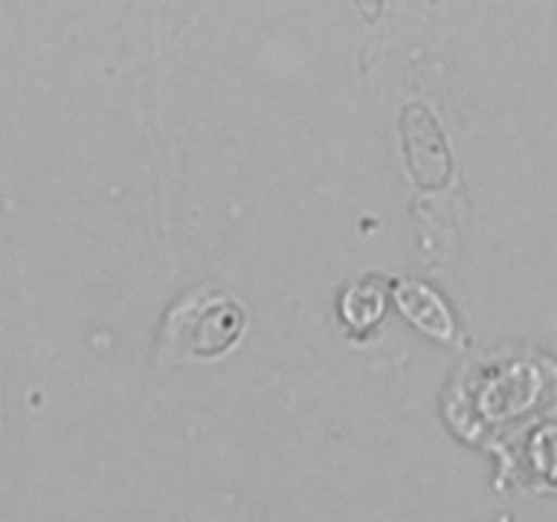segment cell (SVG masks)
Masks as SVG:
<instances>
[{"mask_svg":"<svg viewBox=\"0 0 557 522\" xmlns=\"http://www.w3.org/2000/svg\"><path fill=\"white\" fill-rule=\"evenodd\" d=\"M341 313L357 330H370L384 315V291L373 283H357L343 297Z\"/></svg>","mask_w":557,"mask_h":522,"instance_id":"obj_4","label":"cell"},{"mask_svg":"<svg viewBox=\"0 0 557 522\" xmlns=\"http://www.w3.org/2000/svg\"><path fill=\"white\" fill-rule=\"evenodd\" d=\"M245 313L228 294L201 288L169 310L163 321L161 357L169 362L215 359L243 337Z\"/></svg>","mask_w":557,"mask_h":522,"instance_id":"obj_1","label":"cell"},{"mask_svg":"<svg viewBox=\"0 0 557 522\" xmlns=\"http://www.w3.org/2000/svg\"><path fill=\"white\" fill-rule=\"evenodd\" d=\"M395 302L406 319H411L424 335L435 340H455V319L444 299L424 286L422 281H397L395 283Z\"/></svg>","mask_w":557,"mask_h":522,"instance_id":"obj_3","label":"cell"},{"mask_svg":"<svg viewBox=\"0 0 557 522\" xmlns=\"http://www.w3.org/2000/svg\"><path fill=\"white\" fill-rule=\"evenodd\" d=\"M351 3L364 22H375L384 11V0H351Z\"/></svg>","mask_w":557,"mask_h":522,"instance_id":"obj_5","label":"cell"},{"mask_svg":"<svg viewBox=\"0 0 557 522\" xmlns=\"http://www.w3.org/2000/svg\"><path fill=\"white\" fill-rule=\"evenodd\" d=\"M403 150L411 179L424 190H438L451 183V156L438 120L424 107H408L400 120Z\"/></svg>","mask_w":557,"mask_h":522,"instance_id":"obj_2","label":"cell"}]
</instances>
